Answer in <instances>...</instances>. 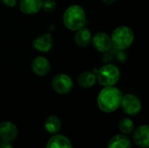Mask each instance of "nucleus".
<instances>
[{
	"instance_id": "obj_10",
	"label": "nucleus",
	"mask_w": 149,
	"mask_h": 148,
	"mask_svg": "<svg viewBox=\"0 0 149 148\" xmlns=\"http://www.w3.org/2000/svg\"><path fill=\"white\" fill-rule=\"evenodd\" d=\"M134 142L141 147L147 148L149 147V126L148 125L139 126L134 134Z\"/></svg>"
},
{
	"instance_id": "obj_1",
	"label": "nucleus",
	"mask_w": 149,
	"mask_h": 148,
	"mask_svg": "<svg viewBox=\"0 0 149 148\" xmlns=\"http://www.w3.org/2000/svg\"><path fill=\"white\" fill-rule=\"evenodd\" d=\"M121 92L113 86H106L98 96V106L105 113H112L119 108L122 99Z\"/></svg>"
},
{
	"instance_id": "obj_5",
	"label": "nucleus",
	"mask_w": 149,
	"mask_h": 148,
	"mask_svg": "<svg viewBox=\"0 0 149 148\" xmlns=\"http://www.w3.org/2000/svg\"><path fill=\"white\" fill-rule=\"evenodd\" d=\"M52 85L55 92L60 94H66L72 90L73 83L72 79L65 74L56 75L52 81Z\"/></svg>"
},
{
	"instance_id": "obj_12",
	"label": "nucleus",
	"mask_w": 149,
	"mask_h": 148,
	"mask_svg": "<svg viewBox=\"0 0 149 148\" xmlns=\"http://www.w3.org/2000/svg\"><path fill=\"white\" fill-rule=\"evenodd\" d=\"M42 1L43 0H21L20 10L27 15L35 14L41 9Z\"/></svg>"
},
{
	"instance_id": "obj_9",
	"label": "nucleus",
	"mask_w": 149,
	"mask_h": 148,
	"mask_svg": "<svg viewBox=\"0 0 149 148\" xmlns=\"http://www.w3.org/2000/svg\"><path fill=\"white\" fill-rule=\"evenodd\" d=\"M17 136V126L9 121H4L0 124V138L3 140L11 141Z\"/></svg>"
},
{
	"instance_id": "obj_3",
	"label": "nucleus",
	"mask_w": 149,
	"mask_h": 148,
	"mask_svg": "<svg viewBox=\"0 0 149 148\" xmlns=\"http://www.w3.org/2000/svg\"><path fill=\"white\" fill-rule=\"evenodd\" d=\"M134 38L133 31L127 26H119L112 33L111 42L112 46L119 51H123L128 48Z\"/></svg>"
},
{
	"instance_id": "obj_20",
	"label": "nucleus",
	"mask_w": 149,
	"mask_h": 148,
	"mask_svg": "<svg viewBox=\"0 0 149 148\" xmlns=\"http://www.w3.org/2000/svg\"><path fill=\"white\" fill-rule=\"evenodd\" d=\"M0 148H12V145L10 144V141L2 140L0 141Z\"/></svg>"
},
{
	"instance_id": "obj_7",
	"label": "nucleus",
	"mask_w": 149,
	"mask_h": 148,
	"mask_svg": "<svg viewBox=\"0 0 149 148\" xmlns=\"http://www.w3.org/2000/svg\"><path fill=\"white\" fill-rule=\"evenodd\" d=\"M93 47L100 52H107L112 47L111 38L105 32H98L93 38Z\"/></svg>"
},
{
	"instance_id": "obj_8",
	"label": "nucleus",
	"mask_w": 149,
	"mask_h": 148,
	"mask_svg": "<svg viewBox=\"0 0 149 148\" xmlns=\"http://www.w3.org/2000/svg\"><path fill=\"white\" fill-rule=\"evenodd\" d=\"M52 43H53V39L52 35L50 33H44L38 36V38H36L33 40L32 44L36 50L43 52H47L52 47Z\"/></svg>"
},
{
	"instance_id": "obj_14",
	"label": "nucleus",
	"mask_w": 149,
	"mask_h": 148,
	"mask_svg": "<svg viewBox=\"0 0 149 148\" xmlns=\"http://www.w3.org/2000/svg\"><path fill=\"white\" fill-rule=\"evenodd\" d=\"M92 40V35L91 31L85 27H82L81 29L77 31V33L75 35V42L79 46L85 47L87 46Z\"/></svg>"
},
{
	"instance_id": "obj_18",
	"label": "nucleus",
	"mask_w": 149,
	"mask_h": 148,
	"mask_svg": "<svg viewBox=\"0 0 149 148\" xmlns=\"http://www.w3.org/2000/svg\"><path fill=\"white\" fill-rule=\"evenodd\" d=\"M119 128L122 133L129 134V133H133V131L134 129V122L130 119L123 118L120 120Z\"/></svg>"
},
{
	"instance_id": "obj_13",
	"label": "nucleus",
	"mask_w": 149,
	"mask_h": 148,
	"mask_svg": "<svg viewBox=\"0 0 149 148\" xmlns=\"http://www.w3.org/2000/svg\"><path fill=\"white\" fill-rule=\"evenodd\" d=\"M46 148H72V144L65 136L58 134L48 141Z\"/></svg>"
},
{
	"instance_id": "obj_15",
	"label": "nucleus",
	"mask_w": 149,
	"mask_h": 148,
	"mask_svg": "<svg viewBox=\"0 0 149 148\" xmlns=\"http://www.w3.org/2000/svg\"><path fill=\"white\" fill-rule=\"evenodd\" d=\"M131 141L128 137L118 134L110 140L107 148H131Z\"/></svg>"
},
{
	"instance_id": "obj_4",
	"label": "nucleus",
	"mask_w": 149,
	"mask_h": 148,
	"mask_svg": "<svg viewBox=\"0 0 149 148\" xmlns=\"http://www.w3.org/2000/svg\"><path fill=\"white\" fill-rule=\"evenodd\" d=\"M120 77L119 68L114 65H106L102 66L96 77L99 83L103 86H113L118 83Z\"/></svg>"
},
{
	"instance_id": "obj_19",
	"label": "nucleus",
	"mask_w": 149,
	"mask_h": 148,
	"mask_svg": "<svg viewBox=\"0 0 149 148\" xmlns=\"http://www.w3.org/2000/svg\"><path fill=\"white\" fill-rule=\"evenodd\" d=\"M41 8L47 12L52 11L56 8V2L54 0H44L42 1Z\"/></svg>"
},
{
	"instance_id": "obj_17",
	"label": "nucleus",
	"mask_w": 149,
	"mask_h": 148,
	"mask_svg": "<svg viewBox=\"0 0 149 148\" xmlns=\"http://www.w3.org/2000/svg\"><path fill=\"white\" fill-rule=\"evenodd\" d=\"M45 127L48 133H57L61 127V123H60L59 119L56 116L48 117L45 122Z\"/></svg>"
},
{
	"instance_id": "obj_16",
	"label": "nucleus",
	"mask_w": 149,
	"mask_h": 148,
	"mask_svg": "<svg viewBox=\"0 0 149 148\" xmlns=\"http://www.w3.org/2000/svg\"><path fill=\"white\" fill-rule=\"evenodd\" d=\"M96 79L97 78L95 74L91 72H85L79 76L78 83L83 88H89L95 84Z\"/></svg>"
},
{
	"instance_id": "obj_6",
	"label": "nucleus",
	"mask_w": 149,
	"mask_h": 148,
	"mask_svg": "<svg viewBox=\"0 0 149 148\" xmlns=\"http://www.w3.org/2000/svg\"><path fill=\"white\" fill-rule=\"evenodd\" d=\"M120 106L123 112L128 115H136L141 109V103L140 99L133 94H127L122 97Z\"/></svg>"
},
{
	"instance_id": "obj_2",
	"label": "nucleus",
	"mask_w": 149,
	"mask_h": 148,
	"mask_svg": "<svg viewBox=\"0 0 149 148\" xmlns=\"http://www.w3.org/2000/svg\"><path fill=\"white\" fill-rule=\"evenodd\" d=\"M63 22L69 30L78 31L84 27L86 23V12L79 5H71L64 13Z\"/></svg>"
},
{
	"instance_id": "obj_11",
	"label": "nucleus",
	"mask_w": 149,
	"mask_h": 148,
	"mask_svg": "<svg viewBox=\"0 0 149 148\" xmlns=\"http://www.w3.org/2000/svg\"><path fill=\"white\" fill-rule=\"evenodd\" d=\"M50 63L47 58L42 56H38L32 61L31 68L35 74L38 76H45L50 71Z\"/></svg>"
},
{
	"instance_id": "obj_22",
	"label": "nucleus",
	"mask_w": 149,
	"mask_h": 148,
	"mask_svg": "<svg viewBox=\"0 0 149 148\" xmlns=\"http://www.w3.org/2000/svg\"><path fill=\"white\" fill-rule=\"evenodd\" d=\"M115 1H117V0H103V3H104L105 4H107V5H109V4L113 3Z\"/></svg>"
},
{
	"instance_id": "obj_21",
	"label": "nucleus",
	"mask_w": 149,
	"mask_h": 148,
	"mask_svg": "<svg viewBox=\"0 0 149 148\" xmlns=\"http://www.w3.org/2000/svg\"><path fill=\"white\" fill-rule=\"evenodd\" d=\"M3 3L9 7H14L17 3V0H3Z\"/></svg>"
}]
</instances>
